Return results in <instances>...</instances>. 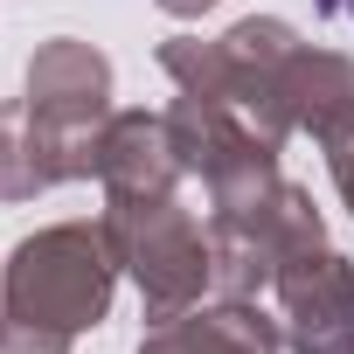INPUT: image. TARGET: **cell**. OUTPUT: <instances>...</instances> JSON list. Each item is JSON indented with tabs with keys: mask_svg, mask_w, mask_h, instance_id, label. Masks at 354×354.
<instances>
[{
	"mask_svg": "<svg viewBox=\"0 0 354 354\" xmlns=\"http://www.w3.org/2000/svg\"><path fill=\"white\" fill-rule=\"evenodd\" d=\"M326 167H333V188H340V202H347V216H354V132L326 146Z\"/></svg>",
	"mask_w": 354,
	"mask_h": 354,
	"instance_id": "7c38bea8",
	"label": "cell"
},
{
	"mask_svg": "<svg viewBox=\"0 0 354 354\" xmlns=\"http://www.w3.org/2000/svg\"><path fill=\"white\" fill-rule=\"evenodd\" d=\"M278 347H285V326L271 313H257V299L188 306L139 340V354H278Z\"/></svg>",
	"mask_w": 354,
	"mask_h": 354,
	"instance_id": "9c48e42d",
	"label": "cell"
},
{
	"mask_svg": "<svg viewBox=\"0 0 354 354\" xmlns=\"http://www.w3.org/2000/svg\"><path fill=\"white\" fill-rule=\"evenodd\" d=\"M292 56H299V28L278 21V15H250V21L223 28L216 42H202V35L160 42V70L174 77V91L236 104L278 146L292 139V111H285V70H292Z\"/></svg>",
	"mask_w": 354,
	"mask_h": 354,
	"instance_id": "7a4b0ae2",
	"label": "cell"
},
{
	"mask_svg": "<svg viewBox=\"0 0 354 354\" xmlns=\"http://www.w3.org/2000/svg\"><path fill=\"white\" fill-rule=\"evenodd\" d=\"M167 132H174V153H181L188 181L209 188V209H236V202H257L264 188H278V139H264L236 104L223 97H195V91H174L167 104Z\"/></svg>",
	"mask_w": 354,
	"mask_h": 354,
	"instance_id": "8992f818",
	"label": "cell"
},
{
	"mask_svg": "<svg viewBox=\"0 0 354 354\" xmlns=\"http://www.w3.org/2000/svg\"><path fill=\"white\" fill-rule=\"evenodd\" d=\"M326 243V223L313 209V195L299 181H278L264 188L257 202H236V209H216L209 216V292L223 299H257L264 285H278V271Z\"/></svg>",
	"mask_w": 354,
	"mask_h": 354,
	"instance_id": "277c9868",
	"label": "cell"
},
{
	"mask_svg": "<svg viewBox=\"0 0 354 354\" xmlns=\"http://www.w3.org/2000/svg\"><path fill=\"white\" fill-rule=\"evenodd\" d=\"M278 326L292 354H354V264L326 243L278 271Z\"/></svg>",
	"mask_w": 354,
	"mask_h": 354,
	"instance_id": "52a82bcc",
	"label": "cell"
},
{
	"mask_svg": "<svg viewBox=\"0 0 354 354\" xmlns=\"http://www.w3.org/2000/svg\"><path fill=\"white\" fill-rule=\"evenodd\" d=\"M188 167L174 153L167 111H111L104 139H97V188L104 202H160V195H181Z\"/></svg>",
	"mask_w": 354,
	"mask_h": 354,
	"instance_id": "ba28073f",
	"label": "cell"
},
{
	"mask_svg": "<svg viewBox=\"0 0 354 354\" xmlns=\"http://www.w3.org/2000/svg\"><path fill=\"white\" fill-rule=\"evenodd\" d=\"M104 230L118 243L125 278L139 285L146 319H174L202 306L209 292V230L181 209V195H160V202H104Z\"/></svg>",
	"mask_w": 354,
	"mask_h": 354,
	"instance_id": "3957f363",
	"label": "cell"
},
{
	"mask_svg": "<svg viewBox=\"0 0 354 354\" xmlns=\"http://www.w3.org/2000/svg\"><path fill=\"white\" fill-rule=\"evenodd\" d=\"M63 181H70V174H63L56 146L42 139L28 97H0V209L35 202V195H49Z\"/></svg>",
	"mask_w": 354,
	"mask_h": 354,
	"instance_id": "8fae6325",
	"label": "cell"
},
{
	"mask_svg": "<svg viewBox=\"0 0 354 354\" xmlns=\"http://www.w3.org/2000/svg\"><path fill=\"white\" fill-rule=\"evenodd\" d=\"M21 97H28L42 139L56 146L63 174H70V181H91V174H97V139H104V125L118 111L111 104V63H104V49H91L77 35L42 42L28 56V91Z\"/></svg>",
	"mask_w": 354,
	"mask_h": 354,
	"instance_id": "5b68a950",
	"label": "cell"
},
{
	"mask_svg": "<svg viewBox=\"0 0 354 354\" xmlns=\"http://www.w3.org/2000/svg\"><path fill=\"white\" fill-rule=\"evenodd\" d=\"M118 243L97 223H49L21 236L0 264V354H70L111 313Z\"/></svg>",
	"mask_w": 354,
	"mask_h": 354,
	"instance_id": "6da1fadb",
	"label": "cell"
},
{
	"mask_svg": "<svg viewBox=\"0 0 354 354\" xmlns=\"http://www.w3.org/2000/svg\"><path fill=\"white\" fill-rule=\"evenodd\" d=\"M153 8H160V15H174V21H195V15H209V8H216V0H153Z\"/></svg>",
	"mask_w": 354,
	"mask_h": 354,
	"instance_id": "4fadbf2b",
	"label": "cell"
},
{
	"mask_svg": "<svg viewBox=\"0 0 354 354\" xmlns=\"http://www.w3.org/2000/svg\"><path fill=\"white\" fill-rule=\"evenodd\" d=\"M285 111H292V132H313L319 146L347 139L354 132V56L299 42L285 70Z\"/></svg>",
	"mask_w": 354,
	"mask_h": 354,
	"instance_id": "30bf717a",
	"label": "cell"
},
{
	"mask_svg": "<svg viewBox=\"0 0 354 354\" xmlns=\"http://www.w3.org/2000/svg\"><path fill=\"white\" fill-rule=\"evenodd\" d=\"M326 8H340V15H347V21H354V0H326Z\"/></svg>",
	"mask_w": 354,
	"mask_h": 354,
	"instance_id": "5bb4252c",
	"label": "cell"
}]
</instances>
